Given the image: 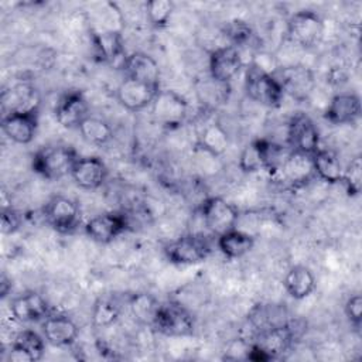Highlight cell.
I'll use <instances>...</instances> for the list:
<instances>
[{
    "label": "cell",
    "instance_id": "1",
    "mask_svg": "<svg viewBox=\"0 0 362 362\" xmlns=\"http://www.w3.org/2000/svg\"><path fill=\"white\" fill-rule=\"evenodd\" d=\"M79 158L78 151L62 143H54L40 147L31 158L33 171L45 180L55 181L71 175L74 164Z\"/></svg>",
    "mask_w": 362,
    "mask_h": 362
},
{
    "label": "cell",
    "instance_id": "2",
    "mask_svg": "<svg viewBox=\"0 0 362 362\" xmlns=\"http://www.w3.org/2000/svg\"><path fill=\"white\" fill-rule=\"evenodd\" d=\"M245 92L249 99L266 107H279L284 99V92L273 72L255 61L245 71Z\"/></svg>",
    "mask_w": 362,
    "mask_h": 362
},
{
    "label": "cell",
    "instance_id": "3",
    "mask_svg": "<svg viewBox=\"0 0 362 362\" xmlns=\"http://www.w3.org/2000/svg\"><path fill=\"white\" fill-rule=\"evenodd\" d=\"M212 253V240L204 233H185L164 246L165 257L174 264H198Z\"/></svg>",
    "mask_w": 362,
    "mask_h": 362
},
{
    "label": "cell",
    "instance_id": "4",
    "mask_svg": "<svg viewBox=\"0 0 362 362\" xmlns=\"http://www.w3.org/2000/svg\"><path fill=\"white\" fill-rule=\"evenodd\" d=\"M151 329L165 337H189L195 331V320L178 301H164L157 310Z\"/></svg>",
    "mask_w": 362,
    "mask_h": 362
},
{
    "label": "cell",
    "instance_id": "5",
    "mask_svg": "<svg viewBox=\"0 0 362 362\" xmlns=\"http://www.w3.org/2000/svg\"><path fill=\"white\" fill-rule=\"evenodd\" d=\"M156 123L165 129H177L185 123L189 112L188 100L174 89H160L150 106Z\"/></svg>",
    "mask_w": 362,
    "mask_h": 362
},
{
    "label": "cell",
    "instance_id": "6",
    "mask_svg": "<svg viewBox=\"0 0 362 362\" xmlns=\"http://www.w3.org/2000/svg\"><path fill=\"white\" fill-rule=\"evenodd\" d=\"M325 31L324 20L313 10H300L291 14L287 20V37L301 48L317 47Z\"/></svg>",
    "mask_w": 362,
    "mask_h": 362
},
{
    "label": "cell",
    "instance_id": "7",
    "mask_svg": "<svg viewBox=\"0 0 362 362\" xmlns=\"http://www.w3.org/2000/svg\"><path fill=\"white\" fill-rule=\"evenodd\" d=\"M283 147L276 146L267 140L257 139L247 143L240 156L238 165L246 174L259 173L262 170H273L284 157Z\"/></svg>",
    "mask_w": 362,
    "mask_h": 362
},
{
    "label": "cell",
    "instance_id": "8",
    "mask_svg": "<svg viewBox=\"0 0 362 362\" xmlns=\"http://www.w3.org/2000/svg\"><path fill=\"white\" fill-rule=\"evenodd\" d=\"M199 214L205 228L216 238L233 228L239 219L238 208L222 197H208L202 201Z\"/></svg>",
    "mask_w": 362,
    "mask_h": 362
},
{
    "label": "cell",
    "instance_id": "9",
    "mask_svg": "<svg viewBox=\"0 0 362 362\" xmlns=\"http://www.w3.org/2000/svg\"><path fill=\"white\" fill-rule=\"evenodd\" d=\"M44 219L58 233H72L81 221V209L75 199L65 195H54L44 206Z\"/></svg>",
    "mask_w": 362,
    "mask_h": 362
},
{
    "label": "cell",
    "instance_id": "10",
    "mask_svg": "<svg viewBox=\"0 0 362 362\" xmlns=\"http://www.w3.org/2000/svg\"><path fill=\"white\" fill-rule=\"evenodd\" d=\"M294 339L296 328H293V324L287 321L284 324L257 331L252 344L263 352L267 361H272L287 354L293 348Z\"/></svg>",
    "mask_w": 362,
    "mask_h": 362
},
{
    "label": "cell",
    "instance_id": "11",
    "mask_svg": "<svg viewBox=\"0 0 362 362\" xmlns=\"http://www.w3.org/2000/svg\"><path fill=\"white\" fill-rule=\"evenodd\" d=\"M287 146L290 150L308 156L320 148V132L308 115L297 112L291 116L287 124Z\"/></svg>",
    "mask_w": 362,
    "mask_h": 362
},
{
    "label": "cell",
    "instance_id": "12",
    "mask_svg": "<svg viewBox=\"0 0 362 362\" xmlns=\"http://www.w3.org/2000/svg\"><path fill=\"white\" fill-rule=\"evenodd\" d=\"M272 171L279 178V181L290 187L303 185L314 175L311 156L290 148L281 161L273 170H270V173Z\"/></svg>",
    "mask_w": 362,
    "mask_h": 362
},
{
    "label": "cell",
    "instance_id": "13",
    "mask_svg": "<svg viewBox=\"0 0 362 362\" xmlns=\"http://www.w3.org/2000/svg\"><path fill=\"white\" fill-rule=\"evenodd\" d=\"M0 105L3 115L35 112L40 110L41 96L33 83L17 82L1 92Z\"/></svg>",
    "mask_w": 362,
    "mask_h": 362
},
{
    "label": "cell",
    "instance_id": "14",
    "mask_svg": "<svg viewBox=\"0 0 362 362\" xmlns=\"http://www.w3.org/2000/svg\"><path fill=\"white\" fill-rule=\"evenodd\" d=\"M243 68L240 49L233 45L216 47L209 54L208 69L209 76L221 83H230V81Z\"/></svg>",
    "mask_w": 362,
    "mask_h": 362
},
{
    "label": "cell",
    "instance_id": "15",
    "mask_svg": "<svg viewBox=\"0 0 362 362\" xmlns=\"http://www.w3.org/2000/svg\"><path fill=\"white\" fill-rule=\"evenodd\" d=\"M158 90L160 89L139 82L133 78L124 76L117 85L115 96L122 107H124L129 112L137 113L151 106Z\"/></svg>",
    "mask_w": 362,
    "mask_h": 362
},
{
    "label": "cell",
    "instance_id": "16",
    "mask_svg": "<svg viewBox=\"0 0 362 362\" xmlns=\"http://www.w3.org/2000/svg\"><path fill=\"white\" fill-rule=\"evenodd\" d=\"M279 81L284 95H290L297 100L307 99L314 89L313 72L303 65H287L273 72Z\"/></svg>",
    "mask_w": 362,
    "mask_h": 362
},
{
    "label": "cell",
    "instance_id": "17",
    "mask_svg": "<svg viewBox=\"0 0 362 362\" xmlns=\"http://www.w3.org/2000/svg\"><path fill=\"white\" fill-rule=\"evenodd\" d=\"M127 218L119 212H103L90 218L83 230L86 236L100 245H107L113 242L119 235L127 229Z\"/></svg>",
    "mask_w": 362,
    "mask_h": 362
},
{
    "label": "cell",
    "instance_id": "18",
    "mask_svg": "<svg viewBox=\"0 0 362 362\" xmlns=\"http://www.w3.org/2000/svg\"><path fill=\"white\" fill-rule=\"evenodd\" d=\"M54 113L57 122L65 129H78L79 124L90 115L89 103L85 95L79 90L65 92L58 99Z\"/></svg>",
    "mask_w": 362,
    "mask_h": 362
},
{
    "label": "cell",
    "instance_id": "19",
    "mask_svg": "<svg viewBox=\"0 0 362 362\" xmlns=\"http://www.w3.org/2000/svg\"><path fill=\"white\" fill-rule=\"evenodd\" d=\"M120 68L123 69L124 76L133 78L156 89H161L160 88L161 71H160L158 62L151 55L141 51H134L132 54H127Z\"/></svg>",
    "mask_w": 362,
    "mask_h": 362
},
{
    "label": "cell",
    "instance_id": "20",
    "mask_svg": "<svg viewBox=\"0 0 362 362\" xmlns=\"http://www.w3.org/2000/svg\"><path fill=\"white\" fill-rule=\"evenodd\" d=\"M40 110L8 113L1 116V130L16 144H30L38 129Z\"/></svg>",
    "mask_w": 362,
    "mask_h": 362
},
{
    "label": "cell",
    "instance_id": "21",
    "mask_svg": "<svg viewBox=\"0 0 362 362\" xmlns=\"http://www.w3.org/2000/svg\"><path fill=\"white\" fill-rule=\"evenodd\" d=\"M107 174V167L102 158L96 156H86L76 160L69 177L76 187L93 191L105 184Z\"/></svg>",
    "mask_w": 362,
    "mask_h": 362
},
{
    "label": "cell",
    "instance_id": "22",
    "mask_svg": "<svg viewBox=\"0 0 362 362\" xmlns=\"http://www.w3.org/2000/svg\"><path fill=\"white\" fill-rule=\"evenodd\" d=\"M10 313L18 322H38L51 314V308L42 294L25 291L11 300Z\"/></svg>",
    "mask_w": 362,
    "mask_h": 362
},
{
    "label": "cell",
    "instance_id": "23",
    "mask_svg": "<svg viewBox=\"0 0 362 362\" xmlns=\"http://www.w3.org/2000/svg\"><path fill=\"white\" fill-rule=\"evenodd\" d=\"M361 117V99L354 92L334 95L324 110V119L334 126L354 124Z\"/></svg>",
    "mask_w": 362,
    "mask_h": 362
},
{
    "label": "cell",
    "instance_id": "24",
    "mask_svg": "<svg viewBox=\"0 0 362 362\" xmlns=\"http://www.w3.org/2000/svg\"><path fill=\"white\" fill-rule=\"evenodd\" d=\"M41 331L47 344L58 348L72 345L79 334V328L71 317L52 313L41 321Z\"/></svg>",
    "mask_w": 362,
    "mask_h": 362
},
{
    "label": "cell",
    "instance_id": "25",
    "mask_svg": "<svg viewBox=\"0 0 362 362\" xmlns=\"http://www.w3.org/2000/svg\"><path fill=\"white\" fill-rule=\"evenodd\" d=\"M45 338L37 331L21 329L13 339L8 351V359L13 362H35L41 361L45 351Z\"/></svg>",
    "mask_w": 362,
    "mask_h": 362
},
{
    "label": "cell",
    "instance_id": "26",
    "mask_svg": "<svg viewBox=\"0 0 362 362\" xmlns=\"http://www.w3.org/2000/svg\"><path fill=\"white\" fill-rule=\"evenodd\" d=\"M95 55L99 57L102 62H115L120 59L122 62L126 58L124 54V41L117 30H102L96 31L92 35Z\"/></svg>",
    "mask_w": 362,
    "mask_h": 362
},
{
    "label": "cell",
    "instance_id": "27",
    "mask_svg": "<svg viewBox=\"0 0 362 362\" xmlns=\"http://www.w3.org/2000/svg\"><path fill=\"white\" fill-rule=\"evenodd\" d=\"M283 286L291 298L304 300L314 293L317 287V279L310 267L304 264H296L286 273Z\"/></svg>",
    "mask_w": 362,
    "mask_h": 362
},
{
    "label": "cell",
    "instance_id": "28",
    "mask_svg": "<svg viewBox=\"0 0 362 362\" xmlns=\"http://www.w3.org/2000/svg\"><path fill=\"white\" fill-rule=\"evenodd\" d=\"M195 144L201 151L212 157H221L228 150L229 136L225 127L218 120H214L201 127Z\"/></svg>",
    "mask_w": 362,
    "mask_h": 362
},
{
    "label": "cell",
    "instance_id": "29",
    "mask_svg": "<svg viewBox=\"0 0 362 362\" xmlns=\"http://www.w3.org/2000/svg\"><path fill=\"white\" fill-rule=\"evenodd\" d=\"M253 246H255V236L236 228L216 238V247L228 259L243 257L253 249Z\"/></svg>",
    "mask_w": 362,
    "mask_h": 362
},
{
    "label": "cell",
    "instance_id": "30",
    "mask_svg": "<svg viewBox=\"0 0 362 362\" xmlns=\"http://www.w3.org/2000/svg\"><path fill=\"white\" fill-rule=\"evenodd\" d=\"M313 170L314 175H317L320 180L328 182V184H338L342 180V171L344 167L339 161V158L327 148H318L313 156Z\"/></svg>",
    "mask_w": 362,
    "mask_h": 362
},
{
    "label": "cell",
    "instance_id": "31",
    "mask_svg": "<svg viewBox=\"0 0 362 362\" xmlns=\"http://www.w3.org/2000/svg\"><path fill=\"white\" fill-rule=\"evenodd\" d=\"M82 139L92 144V146H105L107 144L112 137H113V130H112V126L100 119V117H96V116H92L89 115L78 127Z\"/></svg>",
    "mask_w": 362,
    "mask_h": 362
},
{
    "label": "cell",
    "instance_id": "32",
    "mask_svg": "<svg viewBox=\"0 0 362 362\" xmlns=\"http://www.w3.org/2000/svg\"><path fill=\"white\" fill-rule=\"evenodd\" d=\"M160 304L161 303L148 293H134L129 297V307L134 320L150 328Z\"/></svg>",
    "mask_w": 362,
    "mask_h": 362
},
{
    "label": "cell",
    "instance_id": "33",
    "mask_svg": "<svg viewBox=\"0 0 362 362\" xmlns=\"http://www.w3.org/2000/svg\"><path fill=\"white\" fill-rule=\"evenodd\" d=\"M230 92L229 83H221L209 76V79H205L201 82V86L198 88V95L201 99V103H204L208 107H215L221 103H225L228 100Z\"/></svg>",
    "mask_w": 362,
    "mask_h": 362
},
{
    "label": "cell",
    "instance_id": "34",
    "mask_svg": "<svg viewBox=\"0 0 362 362\" xmlns=\"http://www.w3.org/2000/svg\"><path fill=\"white\" fill-rule=\"evenodd\" d=\"M147 21L154 28H164L173 16L174 3L170 0H150L144 6Z\"/></svg>",
    "mask_w": 362,
    "mask_h": 362
},
{
    "label": "cell",
    "instance_id": "35",
    "mask_svg": "<svg viewBox=\"0 0 362 362\" xmlns=\"http://www.w3.org/2000/svg\"><path fill=\"white\" fill-rule=\"evenodd\" d=\"M222 34L229 41V45H233L236 48L247 45L255 35L252 27L246 21L238 18L225 23V25L222 27Z\"/></svg>",
    "mask_w": 362,
    "mask_h": 362
},
{
    "label": "cell",
    "instance_id": "36",
    "mask_svg": "<svg viewBox=\"0 0 362 362\" xmlns=\"http://www.w3.org/2000/svg\"><path fill=\"white\" fill-rule=\"evenodd\" d=\"M120 315V307L109 300V298H99L92 308V321L99 328H107L113 325Z\"/></svg>",
    "mask_w": 362,
    "mask_h": 362
},
{
    "label": "cell",
    "instance_id": "37",
    "mask_svg": "<svg viewBox=\"0 0 362 362\" xmlns=\"http://www.w3.org/2000/svg\"><path fill=\"white\" fill-rule=\"evenodd\" d=\"M341 184H344L345 191L349 197L359 195L361 188H362V160H361V156L352 157L351 161L346 164V167H344Z\"/></svg>",
    "mask_w": 362,
    "mask_h": 362
},
{
    "label": "cell",
    "instance_id": "38",
    "mask_svg": "<svg viewBox=\"0 0 362 362\" xmlns=\"http://www.w3.org/2000/svg\"><path fill=\"white\" fill-rule=\"evenodd\" d=\"M344 313L349 324L359 329L362 324V297L361 294H352L344 304Z\"/></svg>",
    "mask_w": 362,
    "mask_h": 362
},
{
    "label": "cell",
    "instance_id": "39",
    "mask_svg": "<svg viewBox=\"0 0 362 362\" xmlns=\"http://www.w3.org/2000/svg\"><path fill=\"white\" fill-rule=\"evenodd\" d=\"M20 226V216L13 208L3 206L1 209V232L3 235L14 233Z\"/></svg>",
    "mask_w": 362,
    "mask_h": 362
},
{
    "label": "cell",
    "instance_id": "40",
    "mask_svg": "<svg viewBox=\"0 0 362 362\" xmlns=\"http://www.w3.org/2000/svg\"><path fill=\"white\" fill-rule=\"evenodd\" d=\"M10 290H11V280L3 273L1 280H0V294H1V297L4 298L8 294Z\"/></svg>",
    "mask_w": 362,
    "mask_h": 362
}]
</instances>
